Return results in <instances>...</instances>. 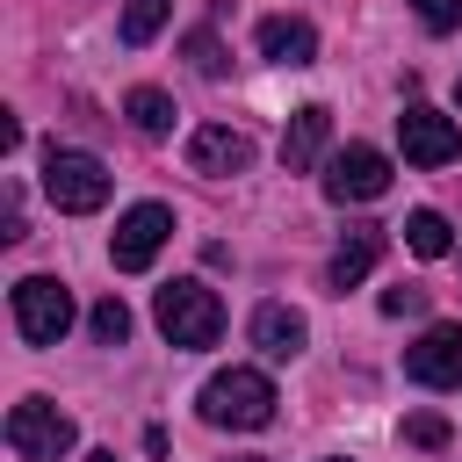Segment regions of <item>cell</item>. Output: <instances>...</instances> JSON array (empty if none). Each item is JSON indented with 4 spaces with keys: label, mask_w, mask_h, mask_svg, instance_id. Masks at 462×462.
I'll list each match as a JSON object with an SVG mask.
<instances>
[{
    "label": "cell",
    "mask_w": 462,
    "mask_h": 462,
    "mask_svg": "<svg viewBox=\"0 0 462 462\" xmlns=\"http://www.w3.org/2000/svg\"><path fill=\"white\" fill-rule=\"evenodd\" d=\"M152 318H159V332L173 339V346H217V332H224V303H217V289L209 282H166L159 296H152Z\"/></svg>",
    "instance_id": "cell-2"
},
{
    "label": "cell",
    "mask_w": 462,
    "mask_h": 462,
    "mask_svg": "<svg viewBox=\"0 0 462 462\" xmlns=\"http://www.w3.org/2000/svg\"><path fill=\"white\" fill-rule=\"evenodd\" d=\"M455 94H462V87H455Z\"/></svg>",
    "instance_id": "cell-25"
},
{
    "label": "cell",
    "mask_w": 462,
    "mask_h": 462,
    "mask_svg": "<svg viewBox=\"0 0 462 462\" xmlns=\"http://www.w3.org/2000/svg\"><path fill=\"white\" fill-rule=\"evenodd\" d=\"M72 440H79V426H72V411H58L51 397H22V404L7 411V448H14L22 462H65Z\"/></svg>",
    "instance_id": "cell-5"
},
{
    "label": "cell",
    "mask_w": 462,
    "mask_h": 462,
    "mask_svg": "<svg viewBox=\"0 0 462 462\" xmlns=\"http://www.w3.org/2000/svg\"><path fill=\"white\" fill-rule=\"evenodd\" d=\"M123 116H130V130H137V137H166V130H173V101H166L159 87H130Z\"/></svg>",
    "instance_id": "cell-15"
},
{
    "label": "cell",
    "mask_w": 462,
    "mask_h": 462,
    "mask_svg": "<svg viewBox=\"0 0 462 462\" xmlns=\"http://www.w3.org/2000/svg\"><path fill=\"white\" fill-rule=\"evenodd\" d=\"M325 144H332V108H325V101H303V108L289 116V130H282V166H289V173H310V166L325 159Z\"/></svg>",
    "instance_id": "cell-11"
},
{
    "label": "cell",
    "mask_w": 462,
    "mask_h": 462,
    "mask_svg": "<svg viewBox=\"0 0 462 462\" xmlns=\"http://www.w3.org/2000/svg\"><path fill=\"white\" fill-rule=\"evenodd\" d=\"M166 14H173V0H123V43H152L166 29Z\"/></svg>",
    "instance_id": "cell-17"
},
{
    "label": "cell",
    "mask_w": 462,
    "mask_h": 462,
    "mask_svg": "<svg viewBox=\"0 0 462 462\" xmlns=\"http://www.w3.org/2000/svg\"><path fill=\"white\" fill-rule=\"evenodd\" d=\"M383 260V224H346V238H339V253H332V267H325V282L346 296L354 282H368V267Z\"/></svg>",
    "instance_id": "cell-13"
},
{
    "label": "cell",
    "mask_w": 462,
    "mask_h": 462,
    "mask_svg": "<svg viewBox=\"0 0 462 462\" xmlns=\"http://www.w3.org/2000/svg\"><path fill=\"white\" fill-rule=\"evenodd\" d=\"M43 195H51V209H65V217H94V209L108 202V166H101L94 152L51 144V152H43Z\"/></svg>",
    "instance_id": "cell-3"
},
{
    "label": "cell",
    "mask_w": 462,
    "mask_h": 462,
    "mask_svg": "<svg viewBox=\"0 0 462 462\" xmlns=\"http://www.w3.org/2000/svg\"><path fill=\"white\" fill-rule=\"evenodd\" d=\"M188 166H195V173H209V180L245 173V166H253V137H245V130H231V123H202V130L188 137Z\"/></svg>",
    "instance_id": "cell-10"
},
{
    "label": "cell",
    "mask_w": 462,
    "mask_h": 462,
    "mask_svg": "<svg viewBox=\"0 0 462 462\" xmlns=\"http://www.w3.org/2000/svg\"><path fill=\"white\" fill-rule=\"evenodd\" d=\"M404 375L426 390H462V325H426L404 346Z\"/></svg>",
    "instance_id": "cell-7"
},
{
    "label": "cell",
    "mask_w": 462,
    "mask_h": 462,
    "mask_svg": "<svg viewBox=\"0 0 462 462\" xmlns=\"http://www.w3.org/2000/svg\"><path fill=\"white\" fill-rule=\"evenodd\" d=\"M383 188H390V159H383L375 144L332 152V166H325V195H332V202H375Z\"/></svg>",
    "instance_id": "cell-8"
},
{
    "label": "cell",
    "mask_w": 462,
    "mask_h": 462,
    "mask_svg": "<svg viewBox=\"0 0 462 462\" xmlns=\"http://www.w3.org/2000/svg\"><path fill=\"white\" fill-rule=\"evenodd\" d=\"M383 310L390 318H419L426 310V289H383Z\"/></svg>",
    "instance_id": "cell-22"
},
{
    "label": "cell",
    "mask_w": 462,
    "mask_h": 462,
    "mask_svg": "<svg viewBox=\"0 0 462 462\" xmlns=\"http://www.w3.org/2000/svg\"><path fill=\"white\" fill-rule=\"evenodd\" d=\"M303 339H310L303 310H289V303H260V310H253V346H260L267 361H296Z\"/></svg>",
    "instance_id": "cell-14"
},
{
    "label": "cell",
    "mask_w": 462,
    "mask_h": 462,
    "mask_svg": "<svg viewBox=\"0 0 462 462\" xmlns=\"http://www.w3.org/2000/svg\"><path fill=\"white\" fill-rule=\"evenodd\" d=\"M397 137H404V159H411V166H448V159L462 152V130H455L440 108H426V101H411V108L397 116Z\"/></svg>",
    "instance_id": "cell-9"
},
{
    "label": "cell",
    "mask_w": 462,
    "mask_h": 462,
    "mask_svg": "<svg viewBox=\"0 0 462 462\" xmlns=\"http://www.w3.org/2000/svg\"><path fill=\"white\" fill-rule=\"evenodd\" d=\"M87 462H116V455H108V448H101V455H87Z\"/></svg>",
    "instance_id": "cell-23"
},
{
    "label": "cell",
    "mask_w": 462,
    "mask_h": 462,
    "mask_svg": "<svg viewBox=\"0 0 462 462\" xmlns=\"http://www.w3.org/2000/svg\"><path fill=\"white\" fill-rule=\"evenodd\" d=\"M188 58H195V72H202V79H217V72H224V43H217L209 29H195V36H188Z\"/></svg>",
    "instance_id": "cell-19"
},
{
    "label": "cell",
    "mask_w": 462,
    "mask_h": 462,
    "mask_svg": "<svg viewBox=\"0 0 462 462\" xmlns=\"http://www.w3.org/2000/svg\"><path fill=\"white\" fill-rule=\"evenodd\" d=\"M202 419L209 426H231V433H260L267 419H274V383L260 375V368H217L209 383H202Z\"/></svg>",
    "instance_id": "cell-1"
},
{
    "label": "cell",
    "mask_w": 462,
    "mask_h": 462,
    "mask_svg": "<svg viewBox=\"0 0 462 462\" xmlns=\"http://www.w3.org/2000/svg\"><path fill=\"white\" fill-rule=\"evenodd\" d=\"M7 303H14V332H22L29 346H58V339L72 332V289H65L58 274H22Z\"/></svg>",
    "instance_id": "cell-4"
},
{
    "label": "cell",
    "mask_w": 462,
    "mask_h": 462,
    "mask_svg": "<svg viewBox=\"0 0 462 462\" xmlns=\"http://www.w3.org/2000/svg\"><path fill=\"white\" fill-rule=\"evenodd\" d=\"M87 332H94L101 346H123V339H130V310H123V296H101V303L87 310Z\"/></svg>",
    "instance_id": "cell-18"
},
{
    "label": "cell",
    "mask_w": 462,
    "mask_h": 462,
    "mask_svg": "<svg viewBox=\"0 0 462 462\" xmlns=\"http://www.w3.org/2000/svg\"><path fill=\"white\" fill-rule=\"evenodd\" d=\"M166 238H173V209H166V202H137V209H123V224H116V238H108V260H116L123 274H144Z\"/></svg>",
    "instance_id": "cell-6"
},
{
    "label": "cell",
    "mask_w": 462,
    "mask_h": 462,
    "mask_svg": "<svg viewBox=\"0 0 462 462\" xmlns=\"http://www.w3.org/2000/svg\"><path fill=\"white\" fill-rule=\"evenodd\" d=\"M404 440H411V448H448V419L411 411V419H404Z\"/></svg>",
    "instance_id": "cell-20"
},
{
    "label": "cell",
    "mask_w": 462,
    "mask_h": 462,
    "mask_svg": "<svg viewBox=\"0 0 462 462\" xmlns=\"http://www.w3.org/2000/svg\"><path fill=\"white\" fill-rule=\"evenodd\" d=\"M231 462H253V455H231Z\"/></svg>",
    "instance_id": "cell-24"
},
{
    "label": "cell",
    "mask_w": 462,
    "mask_h": 462,
    "mask_svg": "<svg viewBox=\"0 0 462 462\" xmlns=\"http://www.w3.org/2000/svg\"><path fill=\"white\" fill-rule=\"evenodd\" d=\"M253 43H260L267 65H310V58H318V29H310L303 14H267Z\"/></svg>",
    "instance_id": "cell-12"
},
{
    "label": "cell",
    "mask_w": 462,
    "mask_h": 462,
    "mask_svg": "<svg viewBox=\"0 0 462 462\" xmlns=\"http://www.w3.org/2000/svg\"><path fill=\"white\" fill-rule=\"evenodd\" d=\"M411 14L440 36V29H455V22H462V0H411Z\"/></svg>",
    "instance_id": "cell-21"
},
{
    "label": "cell",
    "mask_w": 462,
    "mask_h": 462,
    "mask_svg": "<svg viewBox=\"0 0 462 462\" xmlns=\"http://www.w3.org/2000/svg\"><path fill=\"white\" fill-rule=\"evenodd\" d=\"M404 245H411L419 260H440V253H455V231H448L440 209H411V217H404Z\"/></svg>",
    "instance_id": "cell-16"
}]
</instances>
